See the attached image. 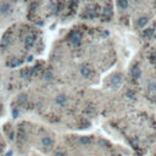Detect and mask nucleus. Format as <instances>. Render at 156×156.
Listing matches in <instances>:
<instances>
[{
    "mask_svg": "<svg viewBox=\"0 0 156 156\" xmlns=\"http://www.w3.org/2000/svg\"><path fill=\"white\" fill-rule=\"evenodd\" d=\"M70 40H71V43L73 44V45H78V44H81L82 34H81L79 32H77V31H75L73 33H71V35H70Z\"/></svg>",
    "mask_w": 156,
    "mask_h": 156,
    "instance_id": "f257e3e1",
    "label": "nucleus"
},
{
    "mask_svg": "<svg viewBox=\"0 0 156 156\" xmlns=\"http://www.w3.org/2000/svg\"><path fill=\"white\" fill-rule=\"evenodd\" d=\"M121 83H122V76L119 75V73H116V75H113L111 77V84H112V87L117 88V87L121 85Z\"/></svg>",
    "mask_w": 156,
    "mask_h": 156,
    "instance_id": "f03ea898",
    "label": "nucleus"
},
{
    "mask_svg": "<svg viewBox=\"0 0 156 156\" xmlns=\"http://www.w3.org/2000/svg\"><path fill=\"white\" fill-rule=\"evenodd\" d=\"M131 76H132V78H134V79H138V78L142 76V71H140V69H139V66H138V65H136L134 67H132V70H131Z\"/></svg>",
    "mask_w": 156,
    "mask_h": 156,
    "instance_id": "7ed1b4c3",
    "label": "nucleus"
},
{
    "mask_svg": "<svg viewBox=\"0 0 156 156\" xmlns=\"http://www.w3.org/2000/svg\"><path fill=\"white\" fill-rule=\"evenodd\" d=\"M41 144H43V147H45V148H51L54 145V139L51 137H44L41 139Z\"/></svg>",
    "mask_w": 156,
    "mask_h": 156,
    "instance_id": "20e7f679",
    "label": "nucleus"
},
{
    "mask_svg": "<svg viewBox=\"0 0 156 156\" xmlns=\"http://www.w3.org/2000/svg\"><path fill=\"white\" fill-rule=\"evenodd\" d=\"M0 12H1V14L11 12V5H10L9 3H1V4H0Z\"/></svg>",
    "mask_w": 156,
    "mask_h": 156,
    "instance_id": "39448f33",
    "label": "nucleus"
},
{
    "mask_svg": "<svg viewBox=\"0 0 156 156\" xmlns=\"http://www.w3.org/2000/svg\"><path fill=\"white\" fill-rule=\"evenodd\" d=\"M81 75L84 78H89L92 76V70L88 66H82L81 67Z\"/></svg>",
    "mask_w": 156,
    "mask_h": 156,
    "instance_id": "423d86ee",
    "label": "nucleus"
},
{
    "mask_svg": "<svg viewBox=\"0 0 156 156\" xmlns=\"http://www.w3.org/2000/svg\"><path fill=\"white\" fill-rule=\"evenodd\" d=\"M55 102L58 104V105H65V104L67 102V98H66V95H64V94L58 95V96L55 98Z\"/></svg>",
    "mask_w": 156,
    "mask_h": 156,
    "instance_id": "0eeeda50",
    "label": "nucleus"
},
{
    "mask_svg": "<svg viewBox=\"0 0 156 156\" xmlns=\"http://www.w3.org/2000/svg\"><path fill=\"white\" fill-rule=\"evenodd\" d=\"M149 23V18L147 17V16H143V17H140L139 20H138V22H137V26L139 28H143V27H145Z\"/></svg>",
    "mask_w": 156,
    "mask_h": 156,
    "instance_id": "6e6552de",
    "label": "nucleus"
},
{
    "mask_svg": "<svg viewBox=\"0 0 156 156\" xmlns=\"http://www.w3.org/2000/svg\"><path fill=\"white\" fill-rule=\"evenodd\" d=\"M102 17L105 18L106 21H109L111 17H112V10L110 7H105L102 10Z\"/></svg>",
    "mask_w": 156,
    "mask_h": 156,
    "instance_id": "1a4fd4ad",
    "label": "nucleus"
},
{
    "mask_svg": "<svg viewBox=\"0 0 156 156\" xmlns=\"http://www.w3.org/2000/svg\"><path fill=\"white\" fill-rule=\"evenodd\" d=\"M34 44V37L33 35H27L24 38V45L26 46H32Z\"/></svg>",
    "mask_w": 156,
    "mask_h": 156,
    "instance_id": "9d476101",
    "label": "nucleus"
},
{
    "mask_svg": "<svg viewBox=\"0 0 156 156\" xmlns=\"http://www.w3.org/2000/svg\"><path fill=\"white\" fill-rule=\"evenodd\" d=\"M153 34H154V29L153 28H148V29H145L143 32V37L144 38H150Z\"/></svg>",
    "mask_w": 156,
    "mask_h": 156,
    "instance_id": "9b49d317",
    "label": "nucleus"
},
{
    "mask_svg": "<svg viewBox=\"0 0 156 156\" xmlns=\"http://www.w3.org/2000/svg\"><path fill=\"white\" fill-rule=\"evenodd\" d=\"M79 143L83 144V145H88V144L92 143V139L89 137H81L79 138Z\"/></svg>",
    "mask_w": 156,
    "mask_h": 156,
    "instance_id": "f8f14e48",
    "label": "nucleus"
},
{
    "mask_svg": "<svg viewBox=\"0 0 156 156\" xmlns=\"http://www.w3.org/2000/svg\"><path fill=\"white\" fill-rule=\"evenodd\" d=\"M43 77H44L45 81H51L54 78V75H53V72H51V71H45Z\"/></svg>",
    "mask_w": 156,
    "mask_h": 156,
    "instance_id": "ddd939ff",
    "label": "nucleus"
},
{
    "mask_svg": "<svg viewBox=\"0 0 156 156\" xmlns=\"http://www.w3.org/2000/svg\"><path fill=\"white\" fill-rule=\"evenodd\" d=\"M31 75H32V72H31L29 69H24L22 72H21V76H22V78H29Z\"/></svg>",
    "mask_w": 156,
    "mask_h": 156,
    "instance_id": "4468645a",
    "label": "nucleus"
},
{
    "mask_svg": "<svg viewBox=\"0 0 156 156\" xmlns=\"http://www.w3.org/2000/svg\"><path fill=\"white\" fill-rule=\"evenodd\" d=\"M148 90L149 92H156V83L155 82H150L149 84H148Z\"/></svg>",
    "mask_w": 156,
    "mask_h": 156,
    "instance_id": "2eb2a0df",
    "label": "nucleus"
},
{
    "mask_svg": "<svg viewBox=\"0 0 156 156\" xmlns=\"http://www.w3.org/2000/svg\"><path fill=\"white\" fill-rule=\"evenodd\" d=\"M117 5H118V7H121V9H127L128 7V1H118L117 3Z\"/></svg>",
    "mask_w": 156,
    "mask_h": 156,
    "instance_id": "dca6fc26",
    "label": "nucleus"
},
{
    "mask_svg": "<svg viewBox=\"0 0 156 156\" xmlns=\"http://www.w3.org/2000/svg\"><path fill=\"white\" fill-rule=\"evenodd\" d=\"M27 96L26 95H20V99H18V102L20 104H23V102H26V100H27V99H26Z\"/></svg>",
    "mask_w": 156,
    "mask_h": 156,
    "instance_id": "f3484780",
    "label": "nucleus"
},
{
    "mask_svg": "<svg viewBox=\"0 0 156 156\" xmlns=\"http://www.w3.org/2000/svg\"><path fill=\"white\" fill-rule=\"evenodd\" d=\"M126 95L128 96V99H133V98H134V93H133V92H127Z\"/></svg>",
    "mask_w": 156,
    "mask_h": 156,
    "instance_id": "a211bd4d",
    "label": "nucleus"
},
{
    "mask_svg": "<svg viewBox=\"0 0 156 156\" xmlns=\"http://www.w3.org/2000/svg\"><path fill=\"white\" fill-rule=\"evenodd\" d=\"M54 156H66V154H65L64 151H56V153L54 154Z\"/></svg>",
    "mask_w": 156,
    "mask_h": 156,
    "instance_id": "6ab92c4d",
    "label": "nucleus"
},
{
    "mask_svg": "<svg viewBox=\"0 0 156 156\" xmlns=\"http://www.w3.org/2000/svg\"><path fill=\"white\" fill-rule=\"evenodd\" d=\"M0 113H1V109H0Z\"/></svg>",
    "mask_w": 156,
    "mask_h": 156,
    "instance_id": "aec40b11",
    "label": "nucleus"
}]
</instances>
